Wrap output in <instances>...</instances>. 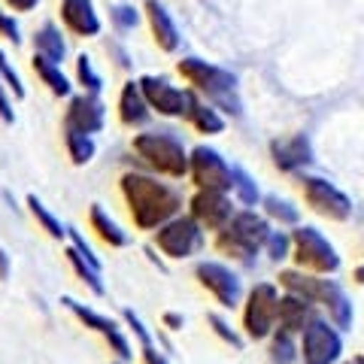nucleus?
I'll return each mask as SVG.
<instances>
[{
	"label": "nucleus",
	"mask_w": 364,
	"mask_h": 364,
	"mask_svg": "<svg viewBox=\"0 0 364 364\" xmlns=\"http://www.w3.org/2000/svg\"><path fill=\"white\" fill-rule=\"evenodd\" d=\"M122 195L128 200L134 225L140 231H158L182 210V195L173 186L158 182L149 173H136V170L122 176Z\"/></svg>",
	"instance_id": "nucleus-1"
},
{
	"label": "nucleus",
	"mask_w": 364,
	"mask_h": 364,
	"mask_svg": "<svg viewBox=\"0 0 364 364\" xmlns=\"http://www.w3.org/2000/svg\"><path fill=\"white\" fill-rule=\"evenodd\" d=\"M176 70L182 79H188L195 85V91L207 95L219 109L231 112V116H240L243 112V104L237 97V76L231 70H225L219 64H210L203 58H182L176 64Z\"/></svg>",
	"instance_id": "nucleus-2"
},
{
	"label": "nucleus",
	"mask_w": 364,
	"mask_h": 364,
	"mask_svg": "<svg viewBox=\"0 0 364 364\" xmlns=\"http://www.w3.org/2000/svg\"><path fill=\"white\" fill-rule=\"evenodd\" d=\"M134 152L143 158L146 164L158 173H164L170 179H182L188 173L191 152H186L182 140L173 131H146L134 136Z\"/></svg>",
	"instance_id": "nucleus-3"
},
{
	"label": "nucleus",
	"mask_w": 364,
	"mask_h": 364,
	"mask_svg": "<svg viewBox=\"0 0 364 364\" xmlns=\"http://www.w3.org/2000/svg\"><path fill=\"white\" fill-rule=\"evenodd\" d=\"M267 237H270V225L264 215H258L255 210H240L219 231V240L215 243L231 258H240L246 264H252V255H258V249H264Z\"/></svg>",
	"instance_id": "nucleus-4"
},
{
	"label": "nucleus",
	"mask_w": 364,
	"mask_h": 364,
	"mask_svg": "<svg viewBox=\"0 0 364 364\" xmlns=\"http://www.w3.org/2000/svg\"><path fill=\"white\" fill-rule=\"evenodd\" d=\"M291 255L301 267L313 270V273H325V277L337 273L340 264H343L334 243L313 225H298L291 231Z\"/></svg>",
	"instance_id": "nucleus-5"
},
{
	"label": "nucleus",
	"mask_w": 364,
	"mask_h": 364,
	"mask_svg": "<svg viewBox=\"0 0 364 364\" xmlns=\"http://www.w3.org/2000/svg\"><path fill=\"white\" fill-rule=\"evenodd\" d=\"M277 310H279V291L273 282H255L246 294L243 306V328L249 340H264L277 331Z\"/></svg>",
	"instance_id": "nucleus-6"
},
{
	"label": "nucleus",
	"mask_w": 364,
	"mask_h": 364,
	"mask_svg": "<svg viewBox=\"0 0 364 364\" xmlns=\"http://www.w3.org/2000/svg\"><path fill=\"white\" fill-rule=\"evenodd\" d=\"M343 355V334L334 322L313 316L301 331V358L304 364H337Z\"/></svg>",
	"instance_id": "nucleus-7"
},
{
	"label": "nucleus",
	"mask_w": 364,
	"mask_h": 364,
	"mask_svg": "<svg viewBox=\"0 0 364 364\" xmlns=\"http://www.w3.org/2000/svg\"><path fill=\"white\" fill-rule=\"evenodd\" d=\"M155 243L167 258H188L198 255L207 240H203V225L195 215H173L170 222L158 228Z\"/></svg>",
	"instance_id": "nucleus-8"
},
{
	"label": "nucleus",
	"mask_w": 364,
	"mask_h": 364,
	"mask_svg": "<svg viewBox=\"0 0 364 364\" xmlns=\"http://www.w3.org/2000/svg\"><path fill=\"white\" fill-rule=\"evenodd\" d=\"M301 191H304V198L306 203L318 213V215H325V219H331V222H349L352 219V200L346 191H340L334 182H328L322 176H301Z\"/></svg>",
	"instance_id": "nucleus-9"
},
{
	"label": "nucleus",
	"mask_w": 364,
	"mask_h": 364,
	"mask_svg": "<svg viewBox=\"0 0 364 364\" xmlns=\"http://www.w3.org/2000/svg\"><path fill=\"white\" fill-rule=\"evenodd\" d=\"M140 88H143L146 100H149V107L167 119H188V112L198 100L195 91L170 85L164 76H140Z\"/></svg>",
	"instance_id": "nucleus-10"
},
{
	"label": "nucleus",
	"mask_w": 364,
	"mask_h": 364,
	"mask_svg": "<svg viewBox=\"0 0 364 364\" xmlns=\"http://www.w3.org/2000/svg\"><path fill=\"white\" fill-rule=\"evenodd\" d=\"M188 173L198 188H215V191H231L234 186V167L225 161L219 149L213 146H195L188 161Z\"/></svg>",
	"instance_id": "nucleus-11"
},
{
	"label": "nucleus",
	"mask_w": 364,
	"mask_h": 364,
	"mask_svg": "<svg viewBox=\"0 0 364 364\" xmlns=\"http://www.w3.org/2000/svg\"><path fill=\"white\" fill-rule=\"evenodd\" d=\"M195 277H198L200 286L225 306V310H234V306L240 304V298H243L240 277H237L228 264H222V261H198Z\"/></svg>",
	"instance_id": "nucleus-12"
},
{
	"label": "nucleus",
	"mask_w": 364,
	"mask_h": 364,
	"mask_svg": "<svg viewBox=\"0 0 364 364\" xmlns=\"http://www.w3.org/2000/svg\"><path fill=\"white\" fill-rule=\"evenodd\" d=\"M61 304L70 310L79 322H82L85 328H91V331H97L100 337H107V343L112 346V352L119 355V361H131L134 358V346H131V340L124 337V331L119 328L116 318H109V316H100L97 310H91V306L85 304H79L76 298H61Z\"/></svg>",
	"instance_id": "nucleus-13"
},
{
	"label": "nucleus",
	"mask_w": 364,
	"mask_h": 364,
	"mask_svg": "<svg viewBox=\"0 0 364 364\" xmlns=\"http://www.w3.org/2000/svg\"><path fill=\"white\" fill-rule=\"evenodd\" d=\"M234 200L231 191H215V188H198L191 198V215L210 231H222V228L234 219Z\"/></svg>",
	"instance_id": "nucleus-14"
},
{
	"label": "nucleus",
	"mask_w": 364,
	"mask_h": 364,
	"mask_svg": "<svg viewBox=\"0 0 364 364\" xmlns=\"http://www.w3.org/2000/svg\"><path fill=\"white\" fill-rule=\"evenodd\" d=\"M104 122H107V109H104V100L97 95H76L67 107V116H64V128L79 131V134H97L104 131Z\"/></svg>",
	"instance_id": "nucleus-15"
},
{
	"label": "nucleus",
	"mask_w": 364,
	"mask_h": 364,
	"mask_svg": "<svg viewBox=\"0 0 364 364\" xmlns=\"http://www.w3.org/2000/svg\"><path fill=\"white\" fill-rule=\"evenodd\" d=\"M270 155H273V164L279 170H286V173H301L304 167L313 164V143H310V136H304V134L282 136V140L270 143Z\"/></svg>",
	"instance_id": "nucleus-16"
},
{
	"label": "nucleus",
	"mask_w": 364,
	"mask_h": 364,
	"mask_svg": "<svg viewBox=\"0 0 364 364\" xmlns=\"http://www.w3.org/2000/svg\"><path fill=\"white\" fill-rule=\"evenodd\" d=\"M61 18L76 37H97L104 28L91 0H61Z\"/></svg>",
	"instance_id": "nucleus-17"
},
{
	"label": "nucleus",
	"mask_w": 364,
	"mask_h": 364,
	"mask_svg": "<svg viewBox=\"0 0 364 364\" xmlns=\"http://www.w3.org/2000/svg\"><path fill=\"white\" fill-rule=\"evenodd\" d=\"M149 116H152V107L140 88V79L124 82L122 95H119V119L128 124V128H140V124L149 122Z\"/></svg>",
	"instance_id": "nucleus-18"
},
{
	"label": "nucleus",
	"mask_w": 364,
	"mask_h": 364,
	"mask_svg": "<svg viewBox=\"0 0 364 364\" xmlns=\"http://www.w3.org/2000/svg\"><path fill=\"white\" fill-rule=\"evenodd\" d=\"M318 304L328 310V318L340 328V331H346L352 328V318H355V310H352V301L346 298L343 286H340L337 279H325L322 282V294H318Z\"/></svg>",
	"instance_id": "nucleus-19"
},
{
	"label": "nucleus",
	"mask_w": 364,
	"mask_h": 364,
	"mask_svg": "<svg viewBox=\"0 0 364 364\" xmlns=\"http://www.w3.org/2000/svg\"><path fill=\"white\" fill-rule=\"evenodd\" d=\"M146 18H149V25H152V37L158 43V49L176 52L182 37H179L176 21L170 18V13L164 9V4H158V0H146Z\"/></svg>",
	"instance_id": "nucleus-20"
},
{
	"label": "nucleus",
	"mask_w": 364,
	"mask_h": 364,
	"mask_svg": "<svg viewBox=\"0 0 364 364\" xmlns=\"http://www.w3.org/2000/svg\"><path fill=\"white\" fill-rule=\"evenodd\" d=\"M313 316H316V313H313V301L301 298V294H291V291H286V294L279 298L277 322H279V328H286V331L301 334Z\"/></svg>",
	"instance_id": "nucleus-21"
},
{
	"label": "nucleus",
	"mask_w": 364,
	"mask_h": 364,
	"mask_svg": "<svg viewBox=\"0 0 364 364\" xmlns=\"http://www.w3.org/2000/svg\"><path fill=\"white\" fill-rule=\"evenodd\" d=\"M91 228L97 231V237L104 240L107 246H128L131 243V234L128 231H122V225L112 219V215H107V210L100 207V203H91Z\"/></svg>",
	"instance_id": "nucleus-22"
},
{
	"label": "nucleus",
	"mask_w": 364,
	"mask_h": 364,
	"mask_svg": "<svg viewBox=\"0 0 364 364\" xmlns=\"http://www.w3.org/2000/svg\"><path fill=\"white\" fill-rule=\"evenodd\" d=\"M33 49H37V55H43V58H49L55 64H61L67 58V43L55 21H46V25L33 33Z\"/></svg>",
	"instance_id": "nucleus-23"
},
{
	"label": "nucleus",
	"mask_w": 364,
	"mask_h": 364,
	"mask_svg": "<svg viewBox=\"0 0 364 364\" xmlns=\"http://www.w3.org/2000/svg\"><path fill=\"white\" fill-rule=\"evenodd\" d=\"M322 282H325V279L313 277V273H304V270H282V273H279V286H282V289L291 291V294H301V298L313 301V304H318V294H322Z\"/></svg>",
	"instance_id": "nucleus-24"
},
{
	"label": "nucleus",
	"mask_w": 364,
	"mask_h": 364,
	"mask_svg": "<svg viewBox=\"0 0 364 364\" xmlns=\"http://www.w3.org/2000/svg\"><path fill=\"white\" fill-rule=\"evenodd\" d=\"M33 70H37V76L43 79L46 85H49V91L52 95H58V97H67L70 95V79H67L64 73H61V64H55V61H49V58H43V55H33Z\"/></svg>",
	"instance_id": "nucleus-25"
},
{
	"label": "nucleus",
	"mask_w": 364,
	"mask_h": 364,
	"mask_svg": "<svg viewBox=\"0 0 364 364\" xmlns=\"http://www.w3.org/2000/svg\"><path fill=\"white\" fill-rule=\"evenodd\" d=\"M270 361L273 364H291L298 361L301 355V343L294 340V331H286V328H277V331L270 334Z\"/></svg>",
	"instance_id": "nucleus-26"
},
{
	"label": "nucleus",
	"mask_w": 364,
	"mask_h": 364,
	"mask_svg": "<svg viewBox=\"0 0 364 364\" xmlns=\"http://www.w3.org/2000/svg\"><path fill=\"white\" fill-rule=\"evenodd\" d=\"M188 122L195 124L200 134H222L225 131V119H222L219 107L200 104V100H195V107H191V112H188Z\"/></svg>",
	"instance_id": "nucleus-27"
},
{
	"label": "nucleus",
	"mask_w": 364,
	"mask_h": 364,
	"mask_svg": "<svg viewBox=\"0 0 364 364\" xmlns=\"http://www.w3.org/2000/svg\"><path fill=\"white\" fill-rule=\"evenodd\" d=\"M261 207H264L267 219L279 222V225H298L301 222V210L294 207L291 200L279 198V195H264V198H261Z\"/></svg>",
	"instance_id": "nucleus-28"
},
{
	"label": "nucleus",
	"mask_w": 364,
	"mask_h": 364,
	"mask_svg": "<svg viewBox=\"0 0 364 364\" xmlns=\"http://www.w3.org/2000/svg\"><path fill=\"white\" fill-rule=\"evenodd\" d=\"M64 143H67V152H70V161L73 164H88L91 158H95L97 152V146L95 140H91V134H79V131H70V128H64Z\"/></svg>",
	"instance_id": "nucleus-29"
},
{
	"label": "nucleus",
	"mask_w": 364,
	"mask_h": 364,
	"mask_svg": "<svg viewBox=\"0 0 364 364\" xmlns=\"http://www.w3.org/2000/svg\"><path fill=\"white\" fill-rule=\"evenodd\" d=\"M67 258H70V264H73V270L79 273V279H82L91 291H95V294H104V282H100V270H97L95 264H88L85 255L79 252L76 246L67 249Z\"/></svg>",
	"instance_id": "nucleus-30"
},
{
	"label": "nucleus",
	"mask_w": 364,
	"mask_h": 364,
	"mask_svg": "<svg viewBox=\"0 0 364 364\" xmlns=\"http://www.w3.org/2000/svg\"><path fill=\"white\" fill-rule=\"evenodd\" d=\"M231 191L237 195V200H240L243 207H258V203H261V191L255 186V179L249 176L243 167H234V186H231Z\"/></svg>",
	"instance_id": "nucleus-31"
},
{
	"label": "nucleus",
	"mask_w": 364,
	"mask_h": 364,
	"mask_svg": "<svg viewBox=\"0 0 364 364\" xmlns=\"http://www.w3.org/2000/svg\"><path fill=\"white\" fill-rule=\"evenodd\" d=\"M28 207L33 213V219H37L43 225V231H49V237H55V240H61V237L67 234V228L61 225V219H55V215L49 213V207L37 198V195H28Z\"/></svg>",
	"instance_id": "nucleus-32"
},
{
	"label": "nucleus",
	"mask_w": 364,
	"mask_h": 364,
	"mask_svg": "<svg viewBox=\"0 0 364 364\" xmlns=\"http://www.w3.org/2000/svg\"><path fill=\"white\" fill-rule=\"evenodd\" d=\"M76 79L85 91H91V95H100V88H104V79H100V73L95 70V64H91V58L85 52L76 58Z\"/></svg>",
	"instance_id": "nucleus-33"
},
{
	"label": "nucleus",
	"mask_w": 364,
	"mask_h": 364,
	"mask_svg": "<svg viewBox=\"0 0 364 364\" xmlns=\"http://www.w3.org/2000/svg\"><path fill=\"white\" fill-rule=\"evenodd\" d=\"M207 322H210V328H213V334L219 337V340H225V343L231 346V349H237V352L243 349V337L237 334L234 328L228 325V322H225V318H222L219 313H210V316H207Z\"/></svg>",
	"instance_id": "nucleus-34"
},
{
	"label": "nucleus",
	"mask_w": 364,
	"mask_h": 364,
	"mask_svg": "<svg viewBox=\"0 0 364 364\" xmlns=\"http://www.w3.org/2000/svg\"><path fill=\"white\" fill-rule=\"evenodd\" d=\"M264 249H267L270 261H277V264H279V261H286L291 255V234H286V231H270Z\"/></svg>",
	"instance_id": "nucleus-35"
},
{
	"label": "nucleus",
	"mask_w": 364,
	"mask_h": 364,
	"mask_svg": "<svg viewBox=\"0 0 364 364\" xmlns=\"http://www.w3.org/2000/svg\"><path fill=\"white\" fill-rule=\"evenodd\" d=\"M0 79L6 82V88L13 91L16 97H25V85H21V79H18V73L13 70V64L6 61V55H4V49H0Z\"/></svg>",
	"instance_id": "nucleus-36"
},
{
	"label": "nucleus",
	"mask_w": 364,
	"mask_h": 364,
	"mask_svg": "<svg viewBox=\"0 0 364 364\" xmlns=\"http://www.w3.org/2000/svg\"><path fill=\"white\" fill-rule=\"evenodd\" d=\"M122 318H124V322L131 325V331L136 334V340H140V346H152V334H149V331H146V328H143L140 316H136L134 310H122Z\"/></svg>",
	"instance_id": "nucleus-37"
},
{
	"label": "nucleus",
	"mask_w": 364,
	"mask_h": 364,
	"mask_svg": "<svg viewBox=\"0 0 364 364\" xmlns=\"http://www.w3.org/2000/svg\"><path fill=\"white\" fill-rule=\"evenodd\" d=\"M112 21H116L122 31H131V28H136L140 16H136L134 6H116V9H112Z\"/></svg>",
	"instance_id": "nucleus-38"
},
{
	"label": "nucleus",
	"mask_w": 364,
	"mask_h": 364,
	"mask_svg": "<svg viewBox=\"0 0 364 364\" xmlns=\"http://www.w3.org/2000/svg\"><path fill=\"white\" fill-rule=\"evenodd\" d=\"M67 234H70V240H73V246H76V249H79V252H82V255H85V261H88V264H95V267L100 270V258L95 255V249H91V246L85 243V237H82V234H79V231H76V228H67Z\"/></svg>",
	"instance_id": "nucleus-39"
},
{
	"label": "nucleus",
	"mask_w": 364,
	"mask_h": 364,
	"mask_svg": "<svg viewBox=\"0 0 364 364\" xmlns=\"http://www.w3.org/2000/svg\"><path fill=\"white\" fill-rule=\"evenodd\" d=\"M0 33H4L6 40H13L16 46L21 43V33H18V25H16V18H13V16H6V13H0Z\"/></svg>",
	"instance_id": "nucleus-40"
},
{
	"label": "nucleus",
	"mask_w": 364,
	"mask_h": 364,
	"mask_svg": "<svg viewBox=\"0 0 364 364\" xmlns=\"http://www.w3.org/2000/svg\"><path fill=\"white\" fill-rule=\"evenodd\" d=\"M0 119H4L6 124L16 122V112H13V104H9V97H6V82L4 79H0Z\"/></svg>",
	"instance_id": "nucleus-41"
},
{
	"label": "nucleus",
	"mask_w": 364,
	"mask_h": 364,
	"mask_svg": "<svg viewBox=\"0 0 364 364\" xmlns=\"http://www.w3.org/2000/svg\"><path fill=\"white\" fill-rule=\"evenodd\" d=\"M6 6L13 13H31L33 6H40V0H6Z\"/></svg>",
	"instance_id": "nucleus-42"
},
{
	"label": "nucleus",
	"mask_w": 364,
	"mask_h": 364,
	"mask_svg": "<svg viewBox=\"0 0 364 364\" xmlns=\"http://www.w3.org/2000/svg\"><path fill=\"white\" fill-rule=\"evenodd\" d=\"M143 361H146V364H167V358L155 349V343H152V346H143Z\"/></svg>",
	"instance_id": "nucleus-43"
},
{
	"label": "nucleus",
	"mask_w": 364,
	"mask_h": 364,
	"mask_svg": "<svg viewBox=\"0 0 364 364\" xmlns=\"http://www.w3.org/2000/svg\"><path fill=\"white\" fill-rule=\"evenodd\" d=\"M164 325L170 328V331H179V328L186 325V316L182 313H164Z\"/></svg>",
	"instance_id": "nucleus-44"
},
{
	"label": "nucleus",
	"mask_w": 364,
	"mask_h": 364,
	"mask_svg": "<svg viewBox=\"0 0 364 364\" xmlns=\"http://www.w3.org/2000/svg\"><path fill=\"white\" fill-rule=\"evenodd\" d=\"M9 277V258L4 252V246H0V279H6Z\"/></svg>",
	"instance_id": "nucleus-45"
},
{
	"label": "nucleus",
	"mask_w": 364,
	"mask_h": 364,
	"mask_svg": "<svg viewBox=\"0 0 364 364\" xmlns=\"http://www.w3.org/2000/svg\"><path fill=\"white\" fill-rule=\"evenodd\" d=\"M355 282H358V286H364V264L355 267Z\"/></svg>",
	"instance_id": "nucleus-46"
},
{
	"label": "nucleus",
	"mask_w": 364,
	"mask_h": 364,
	"mask_svg": "<svg viewBox=\"0 0 364 364\" xmlns=\"http://www.w3.org/2000/svg\"><path fill=\"white\" fill-rule=\"evenodd\" d=\"M355 364H364V355H358V358H355Z\"/></svg>",
	"instance_id": "nucleus-47"
},
{
	"label": "nucleus",
	"mask_w": 364,
	"mask_h": 364,
	"mask_svg": "<svg viewBox=\"0 0 364 364\" xmlns=\"http://www.w3.org/2000/svg\"><path fill=\"white\" fill-rule=\"evenodd\" d=\"M116 364H124V361H116Z\"/></svg>",
	"instance_id": "nucleus-48"
}]
</instances>
